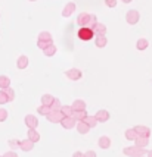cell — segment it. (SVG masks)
Masks as SVG:
<instances>
[{
	"instance_id": "cell-18",
	"label": "cell",
	"mask_w": 152,
	"mask_h": 157,
	"mask_svg": "<svg viewBox=\"0 0 152 157\" xmlns=\"http://www.w3.org/2000/svg\"><path fill=\"white\" fill-rule=\"evenodd\" d=\"M27 138L31 140L33 143H39V141H40V134L37 132V129H28Z\"/></svg>"
},
{
	"instance_id": "cell-41",
	"label": "cell",
	"mask_w": 152,
	"mask_h": 157,
	"mask_svg": "<svg viewBox=\"0 0 152 157\" xmlns=\"http://www.w3.org/2000/svg\"><path fill=\"white\" fill-rule=\"evenodd\" d=\"M72 157H84V153H81V151H76V153L72 154Z\"/></svg>"
},
{
	"instance_id": "cell-46",
	"label": "cell",
	"mask_w": 152,
	"mask_h": 157,
	"mask_svg": "<svg viewBox=\"0 0 152 157\" xmlns=\"http://www.w3.org/2000/svg\"><path fill=\"white\" fill-rule=\"evenodd\" d=\"M0 157H2V156H0Z\"/></svg>"
},
{
	"instance_id": "cell-30",
	"label": "cell",
	"mask_w": 152,
	"mask_h": 157,
	"mask_svg": "<svg viewBox=\"0 0 152 157\" xmlns=\"http://www.w3.org/2000/svg\"><path fill=\"white\" fill-rule=\"evenodd\" d=\"M61 112L64 113V116H72V112H74V110H72L71 106H62V107H61Z\"/></svg>"
},
{
	"instance_id": "cell-32",
	"label": "cell",
	"mask_w": 152,
	"mask_h": 157,
	"mask_svg": "<svg viewBox=\"0 0 152 157\" xmlns=\"http://www.w3.org/2000/svg\"><path fill=\"white\" fill-rule=\"evenodd\" d=\"M7 144H9V147H10V150H16V148H19V141L18 140H9L7 141Z\"/></svg>"
},
{
	"instance_id": "cell-10",
	"label": "cell",
	"mask_w": 152,
	"mask_h": 157,
	"mask_svg": "<svg viewBox=\"0 0 152 157\" xmlns=\"http://www.w3.org/2000/svg\"><path fill=\"white\" fill-rule=\"evenodd\" d=\"M95 117L97 119V122H106V121H109V117H111V115H109V112L108 110H97L96 112V115H95Z\"/></svg>"
},
{
	"instance_id": "cell-19",
	"label": "cell",
	"mask_w": 152,
	"mask_h": 157,
	"mask_svg": "<svg viewBox=\"0 0 152 157\" xmlns=\"http://www.w3.org/2000/svg\"><path fill=\"white\" fill-rule=\"evenodd\" d=\"M106 44H108V40H106L105 35H97L96 38H95V46L97 48H104Z\"/></svg>"
},
{
	"instance_id": "cell-6",
	"label": "cell",
	"mask_w": 152,
	"mask_h": 157,
	"mask_svg": "<svg viewBox=\"0 0 152 157\" xmlns=\"http://www.w3.org/2000/svg\"><path fill=\"white\" fill-rule=\"evenodd\" d=\"M61 126H62L64 129H72V128L77 126V121L72 116H65L61 121Z\"/></svg>"
},
{
	"instance_id": "cell-8",
	"label": "cell",
	"mask_w": 152,
	"mask_h": 157,
	"mask_svg": "<svg viewBox=\"0 0 152 157\" xmlns=\"http://www.w3.org/2000/svg\"><path fill=\"white\" fill-rule=\"evenodd\" d=\"M34 144L31 140H28V138H25V140H22V141H19V150L22 151H31L33 148H34Z\"/></svg>"
},
{
	"instance_id": "cell-5",
	"label": "cell",
	"mask_w": 152,
	"mask_h": 157,
	"mask_svg": "<svg viewBox=\"0 0 152 157\" xmlns=\"http://www.w3.org/2000/svg\"><path fill=\"white\" fill-rule=\"evenodd\" d=\"M65 76H67L68 79H71V81H78V79H81L83 74H81L80 69L72 68V69H68V71L65 72Z\"/></svg>"
},
{
	"instance_id": "cell-40",
	"label": "cell",
	"mask_w": 152,
	"mask_h": 157,
	"mask_svg": "<svg viewBox=\"0 0 152 157\" xmlns=\"http://www.w3.org/2000/svg\"><path fill=\"white\" fill-rule=\"evenodd\" d=\"M84 157H96V153H95L93 150H89V151L84 153Z\"/></svg>"
},
{
	"instance_id": "cell-22",
	"label": "cell",
	"mask_w": 152,
	"mask_h": 157,
	"mask_svg": "<svg viewBox=\"0 0 152 157\" xmlns=\"http://www.w3.org/2000/svg\"><path fill=\"white\" fill-rule=\"evenodd\" d=\"M10 87V79L6 75H0V90H6Z\"/></svg>"
},
{
	"instance_id": "cell-7",
	"label": "cell",
	"mask_w": 152,
	"mask_h": 157,
	"mask_svg": "<svg viewBox=\"0 0 152 157\" xmlns=\"http://www.w3.org/2000/svg\"><path fill=\"white\" fill-rule=\"evenodd\" d=\"M24 123H25V126H28V129H35L39 126V121L34 115H27L24 117Z\"/></svg>"
},
{
	"instance_id": "cell-44",
	"label": "cell",
	"mask_w": 152,
	"mask_h": 157,
	"mask_svg": "<svg viewBox=\"0 0 152 157\" xmlns=\"http://www.w3.org/2000/svg\"><path fill=\"white\" fill-rule=\"evenodd\" d=\"M30 2H35V0H30Z\"/></svg>"
},
{
	"instance_id": "cell-25",
	"label": "cell",
	"mask_w": 152,
	"mask_h": 157,
	"mask_svg": "<svg viewBox=\"0 0 152 157\" xmlns=\"http://www.w3.org/2000/svg\"><path fill=\"white\" fill-rule=\"evenodd\" d=\"M148 46H149V41L146 40V38H139L138 43H136V48L140 50V52H142V50H146Z\"/></svg>"
},
{
	"instance_id": "cell-36",
	"label": "cell",
	"mask_w": 152,
	"mask_h": 157,
	"mask_svg": "<svg viewBox=\"0 0 152 157\" xmlns=\"http://www.w3.org/2000/svg\"><path fill=\"white\" fill-rule=\"evenodd\" d=\"M61 107H62V104H61V100H58V98H55V101L52 103L50 109H52V110H61Z\"/></svg>"
},
{
	"instance_id": "cell-4",
	"label": "cell",
	"mask_w": 152,
	"mask_h": 157,
	"mask_svg": "<svg viewBox=\"0 0 152 157\" xmlns=\"http://www.w3.org/2000/svg\"><path fill=\"white\" fill-rule=\"evenodd\" d=\"M140 19V15H139L138 10H129L127 13H125V21H127V24H130V25H136Z\"/></svg>"
},
{
	"instance_id": "cell-23",
	"label": "cell",
	"mask_w": 152,
	"mask_h": 157,
	"mask_svg": "<svg viewBox=\"0 0 152 157\" xmlns=\"http://www.w3.org/2000/svg\"><path fill=\"white\" fill-rule=\"evenodd\" d=\"M55 101V97L52 96V94H43L42 96V104H44V106H52V103Z\"/></svg>"
},
{
	"instance_id": "cell-26",
	"label": "cell",
	"mask_w": 152,
	"mask_h": 157,
	"mask_svg": "<svg viewBox=\"0 0 152 157\" xmlns=\"http://www.w3.org/2000/svg\"><path fill=\"white\" fill-rule=\"evenodd\" d=\"M87 116V112L86 110H80V112H72V117L76 119L77 122H80V121H84Z\"/></svg>"
},
{
	"instance_id": "cell-45",
	"label": "cell",
	"mask_w": 152,
	"mask_h": 157,
	"mask_svg": "<svg viewBox=\"0 0 152 157\" xmlns=\"http://www.w3.org/2000/svg\"><path fill=\"white\" fill-rule=\"evenodd\" d=\"M142 157H148V156H142Z\"/></svg>"
},
{
	"instance_id": "cell-34",
	"label": "cell",
	"mask_w": 152,
	"mask_h": 157,
	"mask_svg": "<svg viewBox=\"0 0 152 157\" xmlns=\"http://www.w3.org/2000/svg\"><path fill=\"white\" fill-rule=\"evenodd\" d=\"M50 44H53V43H47V41H39L37 40V47L42 48V50H46Z\"/></svg>"
},
{
	"instance_id": "cell-11",
	"label": "cell",
	"mask_w": 152,
	"mask_h": 157,
	"mask_svg": "<svg viewBox=\"0 0 152 157\" xmlns=\"http://www.w3.org/2000/svg\"><path fill=\"white\" fill-rule=\"evenodd\" d=\"M74 10H76V3L69 2V3H67V5H65V7H64L62 16H64V18H68V16H71V15L74 13Z\"/></svg>"
},
{
	"instance_id": "cell-9",
	"label": "cell",
	"mask_w": 152,
	"mask_h": 157,
	"mask_svg": "<svg viewBox=\"0 0 152 157\" xmlns=\"http://www.w3.org/2000/svg\"><path fill=\"white\" fill-rule=\"evenodd\" d=\"M89 21H90V13L83 12V13L78 15V18H77V24L83 28V27H87V25H89Z\"/></svg>"
},
{
	"instance_id": "cell-21",
	"label": "cell",
	"mask_w": 152,
	"mask_h": 157,
	"mask_svg": "<svg viewBox=\"0 0 152 157\" xmlns=\"http://www.w3.org/2000/svg\"><path fill=\"white\" fill-rule=\"evenodd\" d=\"M39 41H47V43H53V37L47 31H42L39 34Z\"/></svg>"
},
{
	"instance_id": "cell-15",
	"label": "cell",
	"mask_w": 152,
	"mask_h": 157,
	"mask_svg": "<svg viewBox=\"0 0 152 157\" xmlns=\"http://www.w3.org/2000/svg\"><path fill=\"white\" fill-rule=\"evenodd\" d=\"M71 107H72V110L74 112H80V110H86V101L84 100H76V101H72V104H71Z\"/></svg>"
},
{
	"instance_id": "cell-39",
	"label": "cell",
	"mask_w": 152,
	"mask_h": 157,
	"mask_svg": "<svg viewBox=\"0 0 152 157\" xmlns=\"http://www.w3.org/2000/svg\"><path fill=\"white\" fill-rule=\"evenodd\" d=\"M2 157H18V154H16L15 151H6Z\"/></svg>"
},
{
	"instance_id": "cell-37",
	"label": "cell",
	"mask_w": 152,
	"mask_h": 157,
	"mask_svg": "<svg viewBox=\"0 0 152 157\" xmlns=\"http://www.w3.org/2000/svg\"><path fill=\"white\" fill-rule=\"evenodd\" d=\"M6 119H7V110L0 109V122H5Z\"/></svg>"
},
{
	"instance_id": "cell-14",
	"label": "cell",
	"mask_w": 152,
	"mask_h": 157,
	"mask_svg": "<svg viewBox=\"0 0 152 157\" xmlns=\"http://www.w3.org/2000/svg\"><path fill=\"white\" fill-rule=\"evenodd\" d=\"M97 145H99L102 150H108L111 147V138L106 137V135H102V137L99 138V141H97Z\"/></svg>"
},
{
	"instance_id": "cell-43",
	"label": "cell",
	"mask_w": 152,
	"mask_h": 157,
	"mask_svg": "<svg viewBox=\"0 0 152 157\" xmlns=\"http://www.w3.org/2000/svg\"><path fill=\"white\" fill-rule=\"evenodd\" d=\"M148 157H152V150L148 151Z\"/></svg>"
},
{
	"instance_id": "cell-1",
	"label": "cell",
	"mask_w": 152,
	"mask_h": 157,
	"mask_svg": "<svg viewBox=\"0 0 152 157\" xmlns=\"http://www.w3.org/2000/svg\"><path fill=\"white\" fill-rule=\"evenodd\" d=\"M123 153L124 156L129 157H142V156H148V151L142 147H138V145H133V147H125L123 148Z\"/></svg>"
},
{
	"instance_id": "cell-13",
	"label": "cell",
	"mask_w": 152,
	"mask_h": 157,
	"mask_svg": "<svg viewBox=\"0 0 152 157\" xmlns=\"http://www.w3.org/2000/svg\"><path fill=\"white\" fill-rule=\"evenodd\" d=\"M134 131L138 132V135H142V137H149L151 135V129L148 126H145V125H136Z\"/></svg>"
},
{
	"instance_id": "cell-35",
	"label": "cell",
	"mask_w": 152,
	"mask_h": 157,
	"mask_svg": "<svg viewBox=\"0 0 152 157\" xmlns=\"http://www.w3.org/2000/svg\"><path fill=\"white\" fill-rule=\"evenodd\" d=\"M5 93H6V96L9 97V101H14V98H15V91H14V90L9 87V88L5 90Z\"/></svg>"
},
{
	"instance_id": "cell-17",
	"label": "cell",
	"mask_w": 152,
	"mask_h": 157,
	"mask_svg": "<svg viewBox=\"0 0 152 157\" xmlns=\"http://www.w3.org/2000/svg\"><path fill=\"white\" fill-rule=\"evenodd\" d=\"M28 66V57L25 55H21L16 60V68L18 69H25Z\"/></svg>"
},
{
	"instance_id": "cell-2",
	"label": "cell",
	"mask_w": 152,
	"mask_h": 157,
	"mask_svg": "<svg viewBox=\"0 0 152 157\" xmlns=\"http://www.w3.org/2000/svg\"><path fill=\"white\" fill-rule=\"evenodd\" d=\"M64 117L65 116H64V113L61 110H52L47 116H46V119L52 123H61V121H62Z\"/></svg>"
},
{
	"instance_id": "cell-28",
	"label": "cell",
	"mask_w": 152,
	"mask_h": 157,
	"mask_svg": "<svg viewBox=\"0 0 152 157\" xmlns=\"http://www.w3.org/2000/svg\"><path fill=\"white\" fill-rule=\"evenodd\" d=\"M43 53H44V56H47V57H52V56H55L56 53V46L55 44H50L46 50H43Z\"/></svg>"
},
{
	"instance_id": "cell-16",
	"label": "cell",
	"mask_w": 152,
	"mask_h": 157,
	"mask_svg": "<svg viewBox=\"0 0 152 157\" xmlns=\"http://www.w3.org/2000/svg\"><path fill=\"white\" fill-rule=\"evenodd\" d=\"M148 144H149V137H142V135H138V138L134 140V145L142 147V148H145Z\"/></svg>"
},
{
	"instance_id": "cell-20",
	"label": "cell",
	"mask_w": 152,
	"mask_h": 157,
	"mask_svg": "<svg viewBox=\"0 0 152 157\" xmlns=\"http://www.w3.org/2000/svg\"><path fill=\"white\" fill-rule=\"evenodd\" d=\"M93 33L97 35H105L106 34V25H104V24H101V22H97L96 27L93 28Z\"/></svg>"
},
{
	"instance_id": "cell-27",
	"label": "cell",
	"mask_w": 152,
	"mask_h": 157,
	"mask_svg": "<svg viewBox=\"0 0 152 157\" xmlns=\"http://www.w3.org/2000/svg\"><path fill=\"white\" fill-rule=\"evenodd\" d=\"M50 112H52V109H50L49 106H44V104L37 107V113H39V115H43V116H47Z\"/></svg>"
},
{
	"instance_id": "cell-12",
	"label": "cell",
	"mask_w": 152,
	"mask_h": 157,
	"mask_svg": "<svg viewBox=\"0 0 152 157\" xmlns=\"http://www.w3.org/2000/svg\"><path fill=\"white\" fill-rule=\"evenodd\" d=\"M76 129L78 131V134H81V135H86L87 132H89L92 128H90L87 123L84 122V121H80V122H77V126H76Z\"/></svg>"
},
{
	"instance_id": "cell-24",
	"label": "cell",
	"mask_w": 152,
	"mask_h": 157,
	"mask_svg": "<svg viewBox=\"0 0 152 157\" xmlns=\"http://www.w3.org/2000/svg\"><path fill=\"white\" fill-rule=\"evenodd\" d=\"M125 135V140H129V141H134L136 138H138V132L134 131V128H130V129H127L124 132Z\"/></svg>"
},
{
	"instance_id": "cell-29",
	"label": "cell",
	"mask_w": 152,
	"mask_h": 157,
	"mask_svg": "<svg viewBox=\"0 0 152 157\" xmlns=\"http://www.w3.org/2000/svg\"><path fill=\"white\" fill-rule=\"evenodd\" d=\"M84 122L87 123L90 128H95V126H96V123H97V119L95 116H90V115H87V116H86V119H84Z\"/></svg>"
},
{
	"instance_id": "cell-3",
	"label": "cell",
	"mask_w": 152,
	"mask_h": 157,
	"mask_svg": "<svg viewBox=\"0 0 152 157\" xmlns=\"http://www.w3.org/2000/svg\"><path fill=\"white\" fill-rule=\"evenodd\" d=\"M93 35H95V33H93V29L92 28H87V27H83L80 28V31H78V37H80V40H92L93 38Z\"/></svg>"
},
{
	"instance_id": "cell-31",
	"label": "cell",
	"mask_w": 152,
	"mask_h": 157,
	"mask_svg": "<svg viewBox=\"0 0 152 157\" xmlns=\"http://www.w3.org/2000/svg\"><path fill=\"white\" fill-rule=\"evenodd\" d=\"M9 103V97L6 96L5 90H0V104H6Z\"/></svg>"
},
{
	"instance_id": "cell-38",
	"label": "cell",
	"mask_w": 152,
	"mask_h": 157,
	"mask_svg": "<svg viewBox=\"0 0 152 157\" xmlns=\"http://www.w3.org/2000/svg\"><path fill=\"white\" fill-rule=\"evenodd\" d=\"M105 5L108 7H115L117 6V0H105Z\"/></svg>"
},
{
	"instance_id": "cell-33",
	"label": "cell",
	"mask_w": 152,
	"mask_h": 157,
	"mask_svg": "<svg viewBox=\"0 0 152 157\" xmlns=\"http://www.w3.org/2000/svg\"><path fill=\"white\" fill-rule=\"evenodd\" d=\"M96 24H97V18H96V15H90V21H89V25H87V28H93L96 27Z\"/></svg>"
},
{
	"instance_id": "cell-42",
	"label": "cell",
	"mask_w": 152,
	"mask_h": 157,
	"mask_svg": "<svg viewBox=\"0 0 152 157\" xmlns=\"http://www.w3.org/2000/svg\"><path fill=\"white\" fill-rule=\"evenodd\" d=\"M121 2H123V3H131L133 0H121Z\"/></svg>"
}]
</instances>
